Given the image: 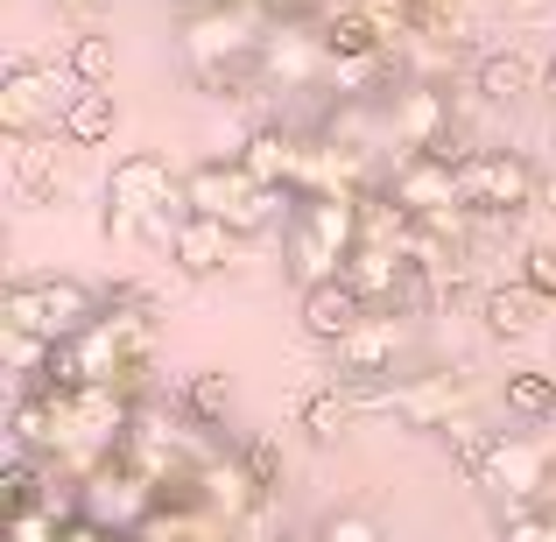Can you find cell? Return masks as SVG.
Listing matches in <instances>:
<instances>
[{
  "label": "cell",
  "instance_id": "obj_1",
  "mask_svg": "<svg viewBox=\"0 0 556 542\" xmlns=\"http://www.w3.org/2000/svg\"><path fill=\"white\" fill-rule=\"evenodd\" d=\"M184 212L218 218V226H232L240 240H254V232H268V226H289L296 198L275 190V184H261L240 155H212V163H198L184 177Z\"/></svg>",
  "mask_w": 556,
  "mask_h": 542
},
{
  "label": "cell",
  "instance_id": "obj_2",
  "mask_svg": "<svg viewBox=\"0 0 556 542\" xmlns=\"http://www.w3.org/2000/svg\"><path fill=\"white\" fill-rule=\"evenodd\" d=\"M359 254V198H296L282 226V261H289V282L317 289V282H339Z\"/></svg>",
  "mask_w": 556,
  "mask_h": 542
},
{
  "label": "cell",
  "instance_id": "obj_3",
  "mask_svg": "<svg viewBox=\"0 0 556 542\" xmlns=\"http://www.w3.org/2000/svg\"><path fill=\"white\" fill-rule=\"evenodd\" d=\"M99 311H106V297H92L71 275H28V282L0 289V331L36 339V345H71Z\"/></svg>",
  "mask_w": 556,
  "mask_h": 542
},
{
  "label": "cell",
  "instance_id": "obj_4",
  "mask_svg": "<svg viewBox=\"0 0 556 542\" xmlns=\"http://www.w3.org/2000/svg\"><path fill=\"white\" fill-rule=\"evenodd\" d=\"M169 204H184V177L169 169V155H155V149L121 155L106 177V240H149V232H163Z\"/></svg>",
  "mask_w": 556,
  "mask_h": 542
},
{
  "label": "cell",
  "instance_id": "obj_5",
  "mask_svg": "<svg viewBox=\"0 0 556 542\" xmlns=\"http://www.w3.org/2000/svg\"><path fill=\"white\" fill-rule=\"evenodd\" d=\"M71 99H78V78H71V71L8 64V78H0V135L8 141H42L50 127L64 135Z\"/></svg>",
  "mask_w": 556,
  "mask_h": 542
},
{
  "label": "cell",
  "instance_id": "obj_6",
  "mask_svg": "<svg viewBox=\"0 0 556 542\" xmlns=\"http://www.w3.org/2000/svg\"><path fill=\"white\" fill-rule=\"evenodd\" d=\"M549 479H556V444H543V437H521V430H493L486 465H479L472 487L515 515V507H543Z\"/></svg>",
  "mask_w": 556,
  "mask_h": 542
},
{
  "label": "cell",
  "instance_id": "obj_7",
  "mask_svg": "<svg viewBox=\"0 0 556 542\" xmlns=\"http://www.w3.org/2000/svg\"><path fill=\"white\" fill-rule=\"evenodd\" d=\"M380 394V416H394L402 430H422V437H451L465 416H472V388H465V374H444V366H430V374H402L394 388H374Z\"/></svg>",
  "mask_w": 556,
  "mask_h": 542
},
{
  "label": "cell",
  "instance_id": "obj_8",
  "mask_svg": "<svg viewBox=\"0 0 556 542\" xmlns=\"http://www.w3.org/2000/svg\"><path fill=\"white\" fill-rule=\"evenodd\" d=\"M458 184H465V212L479 218V226H493V218H521L535 204V163L515 149H472L458 163Z\"/></svg>",
  "mask_w": 556,
  "mask_h": 542
},
{
  "label": "cell",
  "instance_id": "obj_9",
  "mask_svg": "<svg viewBox=\"0 0 556 542\" xmlns=\"http://www.w3.org/2000/svg\"><path fill=\"white\" fill-rule=\"evenodd\" d=\"M155 493H163V487H155L149 472H135V465L113 451V458L78 487V515L99 521V529H113V535H141V521L155 515Z\"/></svg>",
  "mask_w": 556,
  "mask_h": 542
},
{
  "label": "cell",
  "instance_id": "obj_10",
  "mask_svg": "<svg viewBox=\"0 0 556 542\" xmlns=\"http://www.w3.org/2000/svg\"><path fill=\"white\" fill-rule=\"evenodd\" d=\"M402 353H408V317L374 311L345 345H331V380H345V388H394Z\"/></svg>",
  "mask_w": 556,
  "mask_h": 542
},
{
  "label": "cell",
  "instance_id": "obj_11",
  "mask_svg": "<svg viewBox=\"0 0 556 542\" xmlns=\"http://www.w3.org/2000/svg\"><path fill=\"white\" fill-rule=\"evenodd\" d=\"M296 317H303V339H317V345L331 353V345H345V339H353V331L374 317V303L359 297V282H353V275H339V282H317V289H303Z\"/></svg>",
  "mask_w": 556,
  "mask_h": 542
},
{
  "label": "cell",
  "instance_id": "obj_12",
  "mask_svg": "<svg viewBox=\"0 0 556 542\" xmlns=\"http://www.w3.org/2000/svg\"><path fill=\"white\" fill-rule=\"evenodd\" d=\"M303 155H311V135H303V127H289V121H261L254 135L240 141V163L254 169L261 184L289 190V198H296V184H303Z\"/></svg>",
  "mask_w": 556,
  "mask_h": 542
},
{
  "label": "cell",
  "instance_id": "obj_13",
  "mask_svg": "<svg viewBox=\"0 0 556 542\" xmlns=\"http://www.w3.org/2000/svg\"><path fill=\"white\" fill-rule=\"evenodd\" d=\"M367 416H380V394L374 388H345V380H325L317 394H303L296 423L317 437V444H345Z\"/></svg>",
  "mask_w": 556,
  "mask_h": 542
},
{
  "label": "cell",
  "instance_id": "obj_14",
  "mask_svg": "<svg viewBox=\"0 0 556 542\" xmlns=\"http://www.w3.org/2000/svg\"><path fill=\"white\" fill-rule=\"evenodd\" d=\"M232 247H240V232L218 226V218L184 212L177 226H169V261H177V275H190V282H204V275H226V268H232Z\"/></svg>",
  "mask_w": 556,
  "mask_h": 542
},
{
  "label": "cell",
  "instance_id": "obj_15",
  "mask_svg": "<svg viewBox=\"0 0 556 542\" xmlns=\"http://www.w3.org/2000/svg\"><path fill=\"white\" fill-rule=\"evenodd\" d=\"M543 71L549 64H535L529 50H493V56L472 64V92L486 99V106H521L529 92H543Z\"/></svg>",
  "mask_w": 556,
  "mask_h": 542
},
{
  "label": "cell",
  "instance_id": "obj_16",
  "mask_svg": "<svg viewBox=\"0 0 556 542\" xmlns=\"http://www.w3.org/2000/svg\"><path fill=\"white\" fill-rule=\"evenodd\" d=\"M535 317H543V297H535L529 282H493V289H479V325H486V339L521 345V339H535Z\"/></svg>",
  "mask_w": 556,
  "mask_h": 542
},
{
  "label": "cell",
  "instance_id": "obj_17",
  "mask_svg": "<svg viewBox=\"0 0 556 542\" xmlns=\"http://www.w3.org/2000/svg\"><path fill=\"white\" fill-rule=\"evenodd\" d=\"M14 184H22V198L50 204L56 190L71 184V141L56 149V141H14Z\"/></svg>",
  "mask_w": 556,
  "mask_h": 542
},
{
  "label": "cell",
  "instance_id": "obj_18",
  "mask_svg": "<svg viewBox=\"0 0 556 542\" xmlns=\"http://www.w3.org/2000/svg\"><path fill=\"white\" fill-rule=\"evenodd\" d=\"M169 402H177V416L184 423H198L204 437H218L232 423V380L226 374H190L177 394H169Z\"/></svg>",
  "mask_w": 556,
  "mask_h": 542
},
{
  "label": "cell",
  "instance_id": "obj_19",
  "mask_svg": "<svg viewBox=\"0 0 556 542\" xmlns=\"http://www.w3.org/2000/svg\"><path fill=\"white\" fill-rule=\"evenodd\" d=\"M113 127H121V99H113V85H106V92H78V99H71V113H64V141H71V149H106Z\"/></svg>",
  "mask_w": 556,
  "mask_h": 542
},
{
  "label": "cell",
  "instance_id": "obj_20",
  "mask_svg": "<svg viewBox=\"0 0 556 542\" xmlns=\"http://www.w3.org/2000/svg\"><path fill=\"white\" fill-rule=\"evenodd\" d=\"M113 64H121V56H113V36H106V28H92V36H71L64 71L78 78V92H106V85H113Z\"/></svg>",
  "mask_w": 556,
  "mask_h": 542
},
{
  "label": "cell",
  "instance_id": "obj_21",
  "mask_svg": "<svg viewBox=\"0 0 556 542\" xmlns=\"http://www.w3.org/2000/svg\"><path fill=\"white\" fill-rule=\"evenodd\" d=\"M501 402H507V416H521V423H556V374H507Z\"/></svg>",
  "mask_w": 556,
  "mask_h": 542
},
{
  "label": "cell",
  "instance_id": "obj_22",
  "mask_svg": "<svg viewBox=\"0 0 556 542\" xmlns=\"http://www.w3.org/2000/svg\"><path fill=\"white\" fill-rule=\"evenodd\" d=\"M240 458H247V472H254L268 493H282V472H289V458H282V444H275V437H247V444H240Z\"/></svg>",
  "mask_w": 556,
  "mask_h": 542
},
{
  "label": "cell",
  "instance_id": "obj_23",
  "mask_svg": "<svg viewBox=\"0 0 556 542\" xmlns=\"http://www.w3.org/2000/svg\"><path fill=\"white\" fill-rule=\"evenodd\" d=\"M521 282H529L543 303H556V240H529V247H521Z\"/></svg>",
  "mask_w": 556,
  "mask_h": 542
},
{
  "label": "cell",
  "instance_id": "obj_24",
  "mask_svg": "<svg viewBox=\"0 0 556 542\" xmlns=\"http://www.w3.org/2000/svg\"><path fill=\"white\" fill-rule=\"evenodd\" d=\"M311 542H380V521L359 515V507H345V515H325V521H317Z\"/></svg>",
  "mask_w": 556,
  "mask_h": 542
},
{
  "label": "cell",
  "instance_id": "obj_25",
  "mask_svg": "<svg viewBox=\"0 0 556 542\" xmlns=\"http://www.w3.org/2000/svg\"><path fill=\"white\" fill-rule=\"evenodd\" d=\"M50 8H56V22H71L78 36H92V28L113 22V0H50Z\"/></svg>",
  "mask_w": 556,
  "mask_h": 542
},
{
  "label": "cell",
  "instance_id": "obj_26",
  "mask_svg": "<svg viewBox=\"0 0 556 542\" xmlns=\"http://www.w3.org/2000/svg\"><path fill=\"white\" fill-rule=\"evenodd\" d=\"M56 542H135V535H113V529H99V521L71 515V521H64V535H56Z\"/></svg>",
  "mask_w": 556,
  "mask_h": 542
},
{
  "label": "cell",
  "instance_id": "obj_27",
  "mask_svg": "<svg viewBox=\"0 0 556 542\" xmlns=\"http://www.w3.org/2000/svg\"><path fill=\"white\" fill-rule=\"evenodd\" d=\"M543 92H549V106H556V50H549V71H543Z\"/></svg>",
  "mask_w": 556,
  "mask_h": 542
},
{
  "label": "cell",
  "instance_id": "obj_28",
  "mask_svg": "<svg viewBox=\"0 0 556 542\" xmlns=\"http://www.w3.org/2000/svg\"><path fill=\"white\" fill-rule=\"evenodd\" d=\"M543 521H549V542H556V507H543Z\"/></svg>",
  "mask_w": 556,
  "mask_h": 542
},
{
  "label": "cell",
  "instance_id": "obj_29",
  "mask_svg": "<svg viewBox=\"0 0 556 542\" xmlns=\"http://www.w3.org/2000/svg\"><path fill=\"white\" fill-rule=\"evenodd\" d=\"M190 8H218V0H184V14H190Z\"/></svg>",
  "mask_w": 556,
  "mask_h": 542
},
{
  "label": "cell",
  "instance_id": "obj_30",
  "mask_svg": "<svg viewBox=\"0 0 556 542\" xmlns=\"http://www.w3.org/2000/svg\"><path fill=\"white\" fill-rule=\"evenodd\" d=\"M549 141H556V127H549Z\"/></svg>",
  "mask_w": 556,
  "mask_h": 542
},
{
  "label": "cell",
  "instance_id": "obj_31",
  "mask_svg": "<svg viewBox=\"0 0 556 542\" xmlns=\"http://www.w3.org/2000/svg\"><path fill=\"white\" fill-rule=\"evenodd\" d=\"M549 430H556V423H549Z\"/></svg>",
  "mask_w": 556,
  "mask_h": 542
}]
</instances>
